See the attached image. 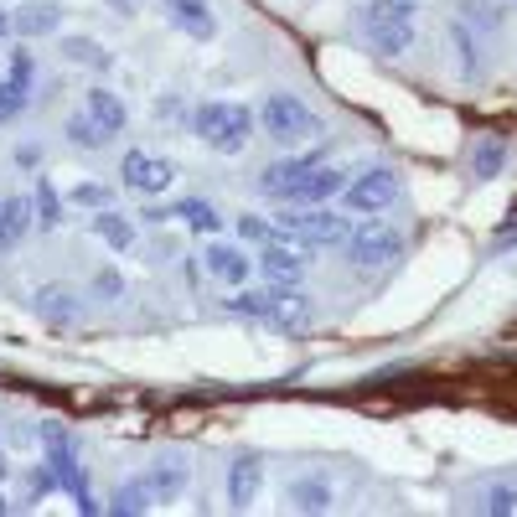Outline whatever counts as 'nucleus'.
Listing matches in <instances>:
<instances>
[{
    "instance_id": "nucleus-6",
    "label": "nucleus",
    "mask_w": 517,
    "mask_h": 517,
    "mask_svg": "<svg viewBox=\"0 0 517 517\" xmlns=\"http://www.w3.org/2000/svg\"><path fill=\"white\" fill-rule=\"evenodd\" d=\"M399 192H404L399 171L373 166V171H362V176L347 181V187H342V202H347V212H357V218H378V212H388L393 202H399Z\"/></svg>"
},
{
    "instance_id": "nucleus-31",
    "label": "nucleus",
    "mask_w": 517,
    "mask_h": 517,
    "mask_svg": "<svg viewBox=\"0 0 517 517\" xmlns=\"http://www.w3.org/2000/svg\"><path fill=\"white\" fill-rule=\"evenodd\" d=\"M21 109H26V88H16V83L6 78V83H0V125H11Z\"/></svg>"
},
{
    "instance_id": "nucleus-39",
    "label": "nucleus",
    "mask_w": 517,
    "mask_h": 517,
    "mask_svg": "<svg viewBox=\"0 0 517 517\" xmlns=\"http://www.w3.org/2000/svg\"><path fill=\"white\" fill-rule=\"evenodd\" d=\"M507 243H517V228H502V238L492 243V254H502V249H507Z\"/></svg>"
},
{
    "instance_id": "nucleus-16",
    "label": "nucleus",
    "mask_w": 517,
    "mask_h": 517,
    "mask_svg": "<svg viewBox=\"0 0 517 517\" xmlns=\"http://www.w3.org/2000/svg\"><path fill=\"white\" fill-rule=\"evenodd\" d=\"M347 181H352V176H347L342 166H326V161H321V166H316L306 181H300V187H295V197H290V202H295V207H321V202L337 197V192L347 187Z\"/></svg>"
},
{
    "instance_id": "nucleus-13",
    "label": "nucleus",
    "mask_w": 517,
    "mask_h": 517,
    "mask_svg": "<svg viewBox=\"0 0 517 517\" xmlns=\"http://www.w3.org/2000/svg\"><path fill=\"white\" fill-rule=\"evenodd\" d=\"M264 486V455L259 450H238L228 461V507H249Z\"/></svg>"
},
{
    "instance_id": "nucleus-32",
    "label": "nucleus",
    "mask_w": 517,
    "mask_h": 517,
    "mask_svg": "<svg viewBox=\"0 0 517 517\" xmlns=\"http://www.w3.org/2000/svg\"><path fill=\"white\" fill-rule=\"evenodd\" d=\"M88 285H94L99 300H119V295H125V275H119V269H94V280H88Z\"/></svg>"
},
{
    "instance_id": "nucleus-24",
    "label": "nucleus",
    "mask_w": 517,
    "mask_h": 517,
    "mask_svg": "<svg viewBox=\"0 0 517 517\" xmlns=\"http://www.w3.org/2000/svg\"><path fill=\"white\" fill-rule=\"evenodd\" d=\"M150 502H156V486H150V476H125L109 507H114V512H145Z\"/></svg>"
},
{
    "instance_id": "nucleus-20",
    "label": "nucleus",
    "mask_w": 517,
    "mask_h": 517,
    "mask_svg": "<svg viewBox=\"0 0 517 517\" xmlns=\"http://www.w3.org/2000/svg\"><path fill=\"white\" fill-rule=\"evenodd\" d=\"M187 476H192L187 455H161L156 471H150V486H156V502H176L181 492H187Z\"/></svg>"
},
{
    "instance_id": "nucleus-22",
    "label": "nucleus",
    "mask_w": 517,
    "mask_h": 517,
    "mask_svg": "<svg viewBox=\"0 0 517 517\" xmlns=\"http://www.w3.org/2000/svg\"><path fill=\"white\" fill-rule=\"evenodd\" d=\"M331 502V486H326V476L321 471H311V476H295L290 481V507H300V512H326Z\"/></svg>"
},
{
    "instance_id": "nucleus-37",
    "label": "nucleus",
    "mask_w": 517,
    "mask_h": 517,
    "mask_svg": "<svg viewBox=\"0 0 517 517\" xmlns=\"http://www.w3.org/2000/svg\"><path fill=\"white\" fill-rule=\"evenodd\" d=\"M176 109H181V99H171V94H166V99H161V109H156V119H166V125H176V119H181Z\"/></svg>"
},
{
    "instance_id": "nucleus-19",
    "label": "nucleus",
    "mask_w": 517,
    "mask_h": 517,
    "mask_svg": "<svg viewBox=\"0 0 517 517\" xmlns=\"http://www.w3.org/2000/svg\"><path fill=\"white\" fill-rule=\"evenodd\" d=\"M171 218L187 228V233H223V212L212 207L207 197H181V202L171 207Z\"/></svg>"
},
{
    "instance_id": "nucleus-28",
    "label": "nucleus",
    "mask_w": 517,
    "mask_h": 517,
    "mask_svg": "<svg viewBox=\"0 0 517 517\" xmlns=\"http://www.w3.org/2000/svg\"><path fill=\"white\" fill-rule=\"evenodd\" d=\"M68 140H73V145H83V150H104V135L94 130V119H88L83 109L68 119Z\"/></svg>"
},
{
    "instance_id": "nucleus-33",
    "label": "nucleus",
    "mask_w": 517,
    "mask_h": 517,
    "mask_svg": "<svg viewBox=\"0 0 517 517\" xmlns=\"http://www.w3.org/2000/svg\"><path fill=\"white\" fill-rule=\"evenodd\" d=\"M486 512H517V481H492V492H486Z\"/></svg>"
},
{
    "instance_id": "nucleus-5",
    "label": "nucleus",
    "mask_w": 517,
    "mask_h": 517,
    "mask_svg": "<svg viewBox=\"0 0 517 517\" xmlns=\"http://www.w3.org/2000/svg\"><path fill=\"white\" fill-rule=\"evenodd\" d=\"M306 269H311V243L300 233L280 228L269 243H259V275L269 285H300V280H306Z\"/></svg>"
},
{
    "instance_id": "nucleus-15",
    "label": "nucleus",
    "mask_w": 517,
    "mask_h": 517,
    "mask_svg": "<svg viewBox=\"0 0 517 517\" xmlns=\"http://www.w3.org/2000/svg\"><path fill=\"white\" fill-rule=\"evenodd\" d=\"M83 114L94 119V130H99L104 140H119V135H125V125H130L125 99L109 94V88H88V94H83Z\"/></svg>"
},
{
    "instance_id": "nucleus-12",
    "label": "nucleus",
    "mask_w": 517,
    "mask_h": 517,
    "mask_svg": "<svg viewBox=\"0 0 517 517\" xmlns=\"http://www.w3.org/2000/svg\"><path fill=\"white\" fill-rule=\"evenodd\" d=\"M285 228L300 233V238L311 243V249H326V243H347V233H352L342 218H331V212H321V207H300V212H290Z\"/></svg>"
},
{
    "instance_id": "nucleus-23",
    "label": "nucleus",
    "mask_w": 517,
    "mask_h": 517,
    "mask_svg": "<svg viewBox=\"0 0 517 517\" xmlns=\"http://www.w3.org/2000/svg\"><path fill=\"white\" fill-rule=\"evenodd\" d=\"M502 166H507V145H502L497 135H481V140H471V176H476V181H492V176H502Z\"/></svg>"
},
{
    "instance_id": "nucleus-42",
    "label": "nucleus",
    "mask_w": 517,
    "mask_h": 517,
    "mask_svg": "<svg viewBox=\"0 0 517 517\" xmlns=\"http://www.w3.org/2000/svg\"><path fill=\"white\" fill-rule=\"evenodd\" d=\"M0 471H6V461H0Z\"/></svg>"
},
{
    "instance_id": "nucleus-34",
    "label": "nucleus",
    "mask_w": 517,
    "mask_h": 517,
    "mask_svg": "<svg viewBox=\"0 0 517 517\" xmlns=\"http://www.w3.org/2000/svg\"><path fill=\"white\" fill-rule=\"evenodd\" d=\"M11 166L16 171H42V140H21L11 150Z\"/></svg>"
},
{
    "instance_id": "nucleus-30",
    "label": "nucleus",
    "mask_w": 517,
    "mask_h": 517,
    "mask_svg": "<svg viewBox=\"0 0 517 517\" xmlns=\"http://www.w3.org/2000/svg\"><path fill=\"white\" fill-rule=\"evenodd\" d=\"M73 202L88 207V212H104V207H109V187H104V181H78V187H73Z\"/></svg>"
},
{
    "instance_id": "nucleus-9",
    "label": "nucleus",
    "mask_w": 517,
    "mask_h": 517,
    "mask_svg": "<svg viewBox=\"0 0 517 517\" xmlns=\"http://www.w3.org/2000/svg\"><path fill=\"white\" fill-rule=\"evenodd\" d=\"M321 161H326V150H311V156H285V161H269V166L259 171V192H264V197L290 202V197H295V187H300V181H306Z\"/></svg>"
},
{
    "instance_id": "nucleus-10",
    "label": "nucleus",
    "mask_w": 517,
    "mask_h": 517,
    "mask_svg": "<svg viewBox=\"0 0 517 517\" xmlns=\"http://www.w3.org/2000/svg\"><path fill=\"white\" fill-rule=\"evenodd\" d=\"M161 16L192 42L218 37V11H212V0H161Z\"/></svg>"
},
{
    "instance_id": "nucleus-17",
    "label": "nucleus",
    "mask_w": 517,
    "mask_h": 517,
    "mask_svg": "<svg viewBox=\"0 0 517 517\" xmlns=\"http://www.w3.org/2000/svg\"><path fill=\"white\" fill-rule=\"evenodd\" d=\"M21 37H52L63 26V6L57 0H21V11L11 16Z\"/></svg>"
},
{
    "instance_id": "nucleus-3",
    "label": "nucleus",
    "mask_w": 517,
    "mask_h": 517,
    "mask_svg": "<svg viewBox=\"0 0 517 517\" xmlns=\"http://www.w3.org/2000/svg\"><path fill=\"white\" fill-rule=\"evenodd\" d=\"M228 311L233 316L269 321V326H285V331H300V326H311L316 300H306L295 285H269V290H254V295H233Z\"/></svg>"
},
{
    "instance_id": "nucleus-27",
    "label": "nucleus",
    "mask_w": 517,
    "mask_h": 517,
    "mask_svg": "<svg viewBox=\"0 0 517 517\" xmlns=\"http://www.w3.org/2000/svg\"><path fill=\"white\" fill-rule=\"evenodd\" d=\"M32 202H37V228H57V223H63V197H57L52 181H37Z\"/></svg>"
},
{
    "instance_id": "nucleus-36",
    "label": "nucleus",
    "mask_w": 517,
    "mask_h": 517,
    "mask_svg": "<svg viewBox=\"0 0 517 517\" xmlns=\"http://www.w3.org/2000/svg\"><path fill=\"white\" fill-rule=\"evenodd\" d=\"M466 11H471V16H481L486 26H502V16H497L492 6H486V0H466Z\"/></svg>"
},
{
    "instance_id": "nucleus-38",
    "label": "nucleus",
    "mask_w": 517,
    "mask_h": 517,
    "mask_svg": "<svg viewBox=\"0 0 517 517\" xmlns=\"http://www.w3.org/2000/svg\"><path fill=\"white\" fill-rule=\"evenodd\" d=\"M11 32H16V21H11L6 6H0V42H11Z\"/></svg>"
},
{
    "instance_id": "nucleus-29",
    "label": "nucleus",
    "mask_w": 517,
    "mask_h": 517,
    "mask_svg": "<svg viewBox=\"0 0 517 517\" xmlns=\"http://www.w3.org/2000/svg\"><path fill=\"white\" fill-rule=\"evenodd\" d=\"M6 68H11L6 78H11L16 88H26V94H32V83H37V63H32V52H26V47H16Z\"/></svg>"
},
{
    "instance_id": "nucleus-2",
    "label": "nucleus",
    "mask_w": 517,
    "mask_h": 517,
    "mask_svg": "<svg viewBox=\"0 0 517 517\" xmlns=\"http://www.w3.org/2000/svg\"><path fill=\"white\" fill-rule=\"evenodd\" d=\"M259 130L275 140V145H306V140H316L321 130H326V119L300 99V94H290V88H280V94H264V104H259Z\"/></svg>"
},
{
    "instance_id": "nucleus-8",
    "label": "nucleus",
    "mask_w": 517,
    "mask_h": 517,
    "mask_svg": "<svg viewBox=\"0 0 517 517\" xmlns=\"http://www.w3.org/2000/svg\"><path fill=\"white\" fill-rule=\"evenodd\" d=\"M399 254H404V238H399V228H388V223L352 228V238H347V259H352L357 269H383V264H393Z\"/></svg>"
},
{
    "instance_id": "nucleus-7",
    "label": "nucleus",
    "mask_w": 517,
    "mask_h": 517,
    "mask_svg": "<svg viewBox=\"0 0 517 517\" xmlns=\"http://www.w3.org/2000/svg\"><path fill=\"white\" fill-rule=\"evenodd\" d=\"M119 181H125L135 197L156 202V197H166L176 187V161L156 156V150H125V161H119Z\"/></svg>"
},
{
    "instance_id": "nucleus-4",
    "label": "nucleus",
    "mask_w": 517,
    "mask_h": 517,
    "mask_svg": "<svg viewBox=\"0 0 517 517\" xmlns=\"http://www.w3.org/2000/svg\"><path fill=\"white\" fill-rule=\"evenodd\" d=\"M362 42L378 57H404L414 42V0H373L362 11Z\"/></svg>"
},
{
    "instance_id": "nucleus-35",
    "label": "nucleus",
    "mask_w": 517,
    "mask_h": 517,
    "mask_svg": "<svg viewBox=\"0 0 517 517\" xmlns=\"http://www.w3.org/2000/svg\"><path fill=\"white\" fill-rule=\"evenodd\" d=\"M238 233L249 238V243H269L280 228H275V223H264V218H254V212H243V218H238Z\"/></svg>"
},
{
    "instance_id": "nucleus-21",
    "label": "nucleus",
    "mask_w": 517,
    "mask_h": 517,
    "mask_svg": "<svg viewBox=\"0 0 517 517\" xmlns=\"http://www.w3.org/2000/svg\"><path fill=\"white\" fill-rule=\"evenodd\" d=\"M32 306H37V316H47L52 326H68V321H78V316H83V311H78V295H73V290H63V285H42Z\"/></svg>"
},
{
    "instance_id": "nucleus-18",
    "label": "nucleus",
    "mask_w": 517,
    "mask_h": 517,
    "mask_svg": "<svg viewBox=\"0 0 517 517\" xmlns=\"http://www.w3.org/2000/svg\"><path fill=\"white\" fill-rule=\"evenodd\" d=\"M94 238L104 243V249H114V254H130L140 233H135V223L125 218V212L104 207V212H94Z\"/></svg>"
},
{
    "instance_id": "nucleus-11",
    "label": "nucleus",
    "mask_w": 517,
    "mask_h": 517,
    "mask_svg": "<svg viewBox=\"0 0 517 517\" xmlns=\"http://www.w3.org/2000/svg\"><path fill=\"white\" fill-rule=\"evenodd\" d=\"M202 269L218 285H228V290H238V285H249V275H254V259L238 249V243H223V238H212L207 249H202Z\"/></svg>"
},
{
    "instance_id": "nucleus-40",
    "label": "nucleus",
    "mask_w": 517,
    "mask_h": 517,
    "mask_svg": "<svg viewBox=\"0 0 517 517\" xmlns=\"http://www.w3.org/2000/svg\"><path fill=\"white\" fill-rule=\"evenodd\" d=\"M109 6H119V11H130V0H109Z\"/></svg>"
},
{
    "instance_id": "nucleus-1",
    "label": "nucleus",
    "mask_w": 517,
    "mask_h": 517,
    "mask_svg": "<svg viewBox=\"0 0 517 517\" xmlns=\"http://www.w3.org/2000/svg\"><path fill=\"white\" fill-rule=\"evenodd\" d=\"M259 125V114L249 104H238V99H207L197 104L192 114V130L207 150H218V156H243L249 150V135Z\"/></svg>"
},
{
    "instance_id": "nucleus-14",
    "label": "nucleus",
    "mask_w": 517,
    "mask_h": 517,
    "mask_svg": "<svg viewBox=\"0 0 517 517\" xmlns=\"http://www.w3.org/2000/svg\"><path fill=\"white\" fill-rule=\"evenodd\" d=\"M37 228V202L32 192H11V197H0V254L16 249V243Z\"/></svg>"
},
{
    "instance_id": "nucleus-26",
    "label": "nucleus",
    "mask_w": 517,
    "mask_h": 517,
    "mask_svg": "<svg viewBox=\"0 0 517 517\" xmlns=\"http://www.w3.org/2000/svg\"><path fill=\"white\" fill-rule=\"evenodd\" d=\"M63 57H73V63H83V68H94V73L114 68V57H109L104 47H94V42H83V37H68V42H63Z\"/></svg>"
},
{
    "instance_id": "nucleus-25",
    "label": "nucleus",
    "mask_w": 517,
    "mask_h": 517,
    "mask_svg": "<svg viewBox=\"0 0 517 517\" xmlns=\"http://www.w3.org/2000/svg\"><path fill=\"white\" fill-rule=\"evenodd\" d=\"M450 47H455V63H461V73L476 78V73H481V52H476V42H471V26H466V21H450Z\"/></svg>"
},
{
    "instance_id": "nucleus-41",
    "label": "nucleus",
    "mask_w": 517,
    "mask_h": 517,
    "mask_svg": "<svg viewBox=\"0 0 517 517\" xmlns=\"http://www.w3.org/2000/svg\"><path fill=\"white\" fill-rule=\"evenodd\" d=\"M0 512H6V497H0Z\"/></svg>"
}]
</instances>
